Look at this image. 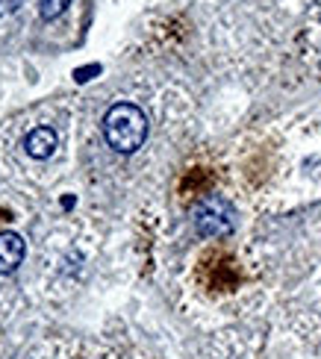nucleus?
<instances>
[{
    "mask_svg": "<svg viewBox=\"0 0 321 359\" xmlns=\"http://www.w3.org/2000/svg\"><path fill=\"white\" fill-rule=\"evenodd\" d=\"M103 139L115 154H136L148 139V118L136 103H115L103 118Z\"/></svg>",
    "mask_w": 321,
    "mask_h": 359,
    "instance_id": "obj_1",
    "label": "nucleus"
},
{
    "mask_svg": "<svg viewBox=\"0 0 321 359\" xmlns=\"http://www.w3.org/2000/svg\"><path fill=\"white\" fill-rule=\"evenodd\" d=\"M236 227V215H233V206L221 201V198H207L197 203L195 209V230L197 236L204 238H221V236H230Z\"/></svg>",
    "mask_w": 321,
    "mask_h": 359,
    "instance_id": "obj_2",
    "label": "nucleus"
},
{
    "mask_svg": "<svg viewBox=\"0 0 321 359\" xmlns=\"http://www.w3.org/2000/svg\"><path fill=\"white\" fill-rule=\"evenodd\" d=\"M201 283L207 289L212 292H230L239 286V268L233 262L230 253H224V250H209L204 253V259H201Z\"/></svg>",
    "mask_w": 321,
    "mask_h": 359,
    "instance_id": "obj_3",
    "label": "nucleus"
},
{
    "mask_svg": "<svg viewBox=\"0 0 321 359\" xmlns=\"http://www.w3.org/2000/svg\"><path fill=\"white\" fill-rule=\"evenodd\" d=\"M24 238L18 233H0V274H12L18 271V265L24 262Z\"/></svg>",
    "mask_w": 321,
    "mask_h": 359,
    "instance_id": "obj_4",
    "label": "nucleus"
},
{
    "mask_svg": "<svg viewBox=\"0 0 321 359\" xmlns=\"http://www.w3.org/2000/svg\"><path fill=\"white\" fill-rule=\"evenodd\" d=\"M303 41H307V56L313 68L321 74V0H315L310 15H307V33H303Z\"/></svg>",
    "mask_w": 321,
    "mask_h": 359,
    "instance_id": "obj_5",
    "label": "nucleus"
},
{
    "mask_svg": "<svg viewBox=\"0 0 321 359\" xmlns=\"http://www.w3.org/2000/svg\"><path fill=\"white\" fill-rule=\"evenodd\" d=\"M24 147H27V154L33 159H48L56 151V133L51 127H36L24 139Z\"/></svg>",
    "mask_w": 321,
    "mask_h": 359,
    "instance_id": "obj_6",
    "label": "nucleus"
},
{
    "mask_svg": "<svg viewBox=\"0 0 321 359\" xmlns=\"http://www.w3.org/2000/svg\"><path fill=\"white\" fill-rule=\"evenodd\" d=\"M68 4L71 0H39V15L44 21H53L68 9Z\"/></svg>",
    "mask_w": 321,
    "mask_h": 359,
    "instance_id": "obj_7",
    "label": "nucleus"
}]
</instances>
